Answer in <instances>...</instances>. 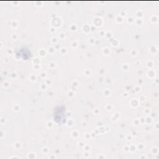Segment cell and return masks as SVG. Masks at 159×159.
<instances>
[{
    "instance_id": "obj_1",
    "label": "cell",
    "mask_w": 159,
    "mask_h": 159,
    "mask_svg": "<svg viewBox=\"0 0 159 159\" xmlns=\"http://www.w3.org/2000/svg\"><path fill=\"white\" fill-rule=\"evenodd\" d=\"M54 120L58 124H61L65 120V107L63 105L57 106L53 111Z\"/></svg>"
},
{
    "instance_id": "obj_2",
    "label": "cell",
    "mask_w": 159,
    "mask_h": 159,
    "mask_svg": "<svg viewBox=\"0 0 159 159\" xmlns=\"http://www.w3.org/2000/svg\"><path fill=\"white\" fill-rule=\"evenodd\" d=\"M17 55H19L24 60H28L31 57V52L29 48L26 47L20 48L17 52Z\"/></svg>"
}]
</instances>
